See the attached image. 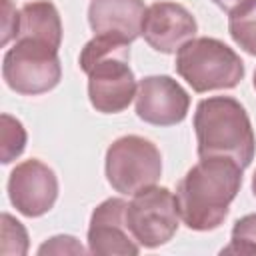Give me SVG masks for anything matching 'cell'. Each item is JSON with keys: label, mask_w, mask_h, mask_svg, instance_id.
I'll use <instances>...</instances> for the list:
<instances>
[{"label": "cell", "mask_w": 256, "mask_h": 256, "mask_svg": "<svg viewBox=\"0 0 256 256\" xmlns=\"http://www.w3.org/2000/svg\"><path fill=\"white\" fill-rule=\"evenodd\" d=\"M242 172L244 168L232 158H200L176 186L178 216L186 228L196 232L218 228L240 192Z\"/></svg>", "instance_id": "1"}, {"label": "cell", "mask_w": 256, "mask_h": 256, "mask_svg": "<svg viewBox=\"0 0 256 256\" xmlns=\"http://www.w3.org/2000/svg\"><path fill=\"white\" fill-rule=\"evenodd\" d=\"M78 64L88 76L90 104L102 114H118L136 98V78L130 68V42L94 34L80 52Z\"/></svg>", "instance_id": "2"}, {"label": "cell", "mask_w": 256, "mask_h": 256, "mask_svg": "<svg viewBox=\"0 0 256 256\" xmlns=\"http://www.w3.org/2000/svg\"><path fill=\"white\" fill-rule=\"evenodd\" d=\"M198 156H226L248 168L256 152V136L246 108L232 96H210L194 112Z\"/></svg>", "instance_id": "3"}, {"label": "cell", "mask_w": 256, "mask_h": 256, "mask_svg": "<svg viewBox=\"0 0 256 256\" xmlns=\"http://www.w3.org/2000/svg\"><path fill=\"white\" fill-rule=\"evenodd\" d=\"M176 72L194 92L230 90L244 78L242 58L218 38H192L176 52Z\"/></svg>", "instance_id": "4"}, {"label": "cell", "mask_w": 256, "mask_h": 256, "mask_svg": "<svg viewBox=\"0 0 256 256\" xmlns=\"http://www.w3.org/2000/svg\"><path fill=\"white\" fill-rule=\"evenodd\" d=\"M108 184L122 196L154 186L162 176V154L154 142L138 134L116 138L104 158Z\"/></svg>", "instance_id": "5"}, {"label": "cell", "mask_w": 256, "mask_h": 256, "mask_svg": "<svg viewBox=\"0 0 256 256\" xmlns=\"http://www.w3.org/2000/svg\"><path fill=\"white\" fill-rule=\"evenodd\" d=\"M2 78L10 90L22 96L50 92L62 78L58 48L30 38H16L14 46L4 54Z\"/></svg>", "instance_id": "6"}, {"label": "cell", "mask_w": 256, "mask_h": 256, "mask_svg": "<svg viewBox=\"0 0 256 256\" xmlns=\"http://www.w3.org/2000/svg\"><path fill=\"white\" fill-rule=\"evenodd\" d=\"M176 196L164 186H148L132 196L126 206V224L142 248H158L178 230Z\"/></svg>", "instance_id": "7"}, {"label": "cell", "mask_w": 256, "mask_h": 256, "mask_svg": "<svg viewBox=\"0 0 256 256\" xmlns=\"http://www.w3.org/2000/svg\"><path fill=\"white\" fill-rule=\"evenodd\" d=\"M8 198L12 206L28 218L50 212L58 198V178L54 170L38 158L16 164L8 178Z\"/></svg>", "instance_id": "8"}, {"label": "cell", "mask_w": 256, "mask_h": 256, "mask_svg": "<svg viewBox=\"0 0 256 256\" xmlns=\"http://www.w3.org/2000/svg\"><path fill=\"white\" fill-rule=\"evenodd\" d=\"M136 116L146 124L174 126L180 124L190 108L188 92L170 76H146L136 90Z\"/></svg>", "instance_id": "9"}, {"label": "cell", "mask_w": 256, "mask_h": 256, "mask_svg": "<svg viewBox=\"0 0 256 256\" xmlns=\"http://www.w3.org/2000/svg\"><path fill=\"white\" fill-rule=\"evenodd\" d=\"M126 206L124 198H108L100 202L88 226V252L100 256H136L140 252V244L128 230L126 224Z\"/></svg>", "instance_id": "10"}, {"label": "cell", "mask_w": 256, "mask_h": 256, "mask_svg": "<svg viewBox=\"0 0 256 256\" xmlns=\"http://www.w3.org/2000/svg\"><path fill=\"white\" fill-rule=\"evenodd\" d=\"M198 32L196 18L176 2H154L146 8L142 36L150 48L162 54H174Z\"/></svg>", "instance_id": "11"}, {"label": "cell", "mask_w": 256, "mask_h": 256, "mask_svg": "<svg viewBox=\"0 0 256 256\" xmlns=\"http://www.w3.org/2000/svg\"><path fill=\"white\" fill-rule=\"evenodd\" d=\"M144 14V0H90L88 24L94 34L134 42L142 36Z\"/></svg>", "instance_id": "12"}, {"label": "cell", "mask_w": 256, "mask_h": 256, "mask_svg": "<svg viewBox=\"0 0 256 256\" xmlns=\"http://www.w3.org/2000/svg\"><path fill=\"white\" fill-rule=\"evenodd\" d=\"M16 38H30L54 48L62 44V20L56 6L48 0L26 2L20 8V24Z\"/></svg>", "instance_id": "13"}, {"label": "cell", "mask_w": 256, "mask_h": 256, "mask_svg": "<svg viewBox=\"0 0 256 256\" xmlns=\"http://www.w3.org/2000/svg\"><path fill=\"white\" fill-rule=\"evenodd\" d=\"M228 32L248 54L256 56V0H248L228 12Z\"/></svg>", "instance_id": "14"}, {"label": "cell", "mask_w": 256, "mask_h": 256, "mask_svg": "<svg viewBox=\"0 0 256 256\" xmlns=\"http://www.w3.org/2000/svg\"><path fill=\"white\" fill-rule=\"evenodd\" d=\"M0 122V160L2 164H10L26 148V130L22 122L10 114H2Z\"/></svg>", "instance_id": "15"}, {"label": "cell", "mask_w": 256, "mask_h": 256, "mask_svg": "<svg viewBox=\"0 0 256 256\" xmlns=\"http://www.w3.org/2000/svg\"><path fill=\"white\" fill-rule=\"evenodd\" d=\"M220 254H256V214H246L234 222L230 244Z\"/></svg>", "instance_id": "16"}, {"label": "cell", "mask_w": 256, "mask_h": 256, "mask_svg": "<svg viewBox=\"0 0 256 256\" xmlns=\"http://www.w3.org/2000/svg\"><path fill=\"white\" fill-rule=\"evenodd\" d=\"M0 252L4 256H22L28 252V234L22 222L12 218L8 212L2 214V248Z\"/></svg>", "instance_id": "17"}, {"label": "cell", "mask_w": 256, "mask_h": 256, "mask_svg": "<svg viewBox=\"0 0 256 256\" xmlns=\"http://www.w3.org/2000/svg\"><path fill=\"white\" fill-rule=\"evenodd\" d=\"M84 252H86L84 246L74 236H68V234L52 236L38 248L40 256H44V254H84Z\"/></svg>", "instance_id": "18"}, {"label": "cell", "mask_w": 256, "mask_h": 256, "mask_svg": "<svg viewBox=\"0 0 256 256\" xmlns=\"http://www.w3.org/2000/svg\"><path fill=\"white\" fill-rule=\"evenodd\" d=\"M20 10L14 8L12 0H2V46H6L12 38L18 36Z\"/></svg>", "instance_id": "19"}, {"label": "cell", "mask_w": 256, "mask_h": 256, "mask_svg": "<svg viewBox=\"0 0 256 256\" xmlns=\"http://www.w3.org/2000/svg\"><path fill=\"white\" fill-rule=\"evenodd\" d=\"M218 8H222L224 12H232L236 6H240V4H244V2H248V0H212Z\"/></svg>", "instance_id": "20"}, {"label": "cell", "mask_w": 256, "mask_h": 256, "mask_svg": "<svg viewBox=\"0 0 256 256\" xmlns=\"http://www.w3.org/2000/svg\"><path fill=\"white\" fill-rule=\"evenodd\" d=\"M252 192H254V196H256V172H254V176H252Z\"/></svg>", "instance_id": "21"}, {"label": "cell", "mask_w": 256, "mask_h": 256, "mask_svg": "<svg viewBox=\"0 0 256 256\" xmlns=\"http://www.w3.org/2000/svg\"><path fill=\"white\" fill-rule=\"evenodd\" d=\"M254 88H256V70H254Z\"/></svg>", "instance_id": "22"}]
</instances>
